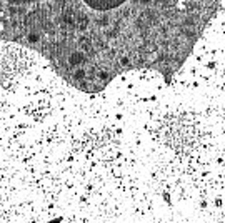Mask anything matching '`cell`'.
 I'll use <instances>...</instances> for the list:
<instances>
[{
  "label": "cell",
  "instance_id": "cell-1",
  "mask_svg": "<svg viewBox=\"0 0 225 223\" xmlns=\"http://www.w3.org/2000/svg\"><path fill=\"white\" fill-rule=\"evenodd\" d=\"M220 12L225 13V0H220Z\"/></svg>",
  "mask_w": 225,
  "mask_h": 223
}]
</instances>
